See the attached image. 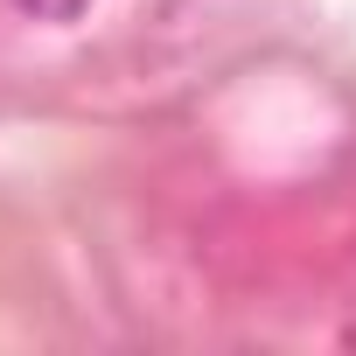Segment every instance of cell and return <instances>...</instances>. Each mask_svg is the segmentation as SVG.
I'll list each match as a JSON object with an SVG mask.
<instances>
[{"label":"cell","instance_id":"1","mask_svg":"<svg viewBox=\"0 0 356 356\" xmlns=\"http://www.w3.org/2000/svg\"><path fill=\"white\" fill-rule=\"evenodd\" d=\"M15 15H29V22H77L91 0H8Z\"/></svg>","mask_w":356,"mask_h":356}]
</instances>
